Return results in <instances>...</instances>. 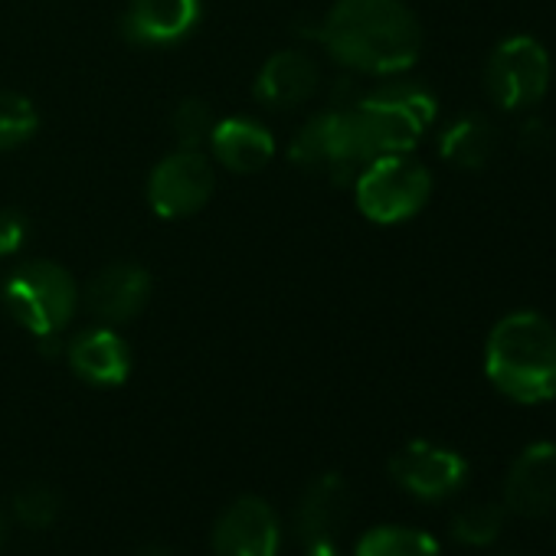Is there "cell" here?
I'll return each mask as SVG.
<instances>
[{
    "label": "cell",
    "mask_w": 556,
    "mask_h": 556,
    "mask_svg": "<svg viewBox=\"0 0 556 556\" xmlns=\"http://www.w3.org/2000/svg\"><path fill=\"white\" fill-rule=\"evenodd\" d=\"M210 144H213L216 161L226 164L229 170H239V174L262 170L275 154V141L268 135V128H262L252 118H223V122H216V128L210 135Z\"/></svg>",
    "instance_id": "17"
},
{
    "label": "cell",
    "mask_w": 556,
    "mask_h": 556,
    "mask_svg": "<svg viewBox=\"0 0 556 556\" xmlns=\"http://www.w3.org/2000/svg\"><path fill=\"white\" fill-rule=\"evenodd\" d=\"M435 96L419 83H390L354 102L370 154H406L435 122Z\"/></svg>",
    "instance_id": "3"
},
{
    "label": "cell",
    "mask_w": 556,
    "mask_h": 556,
    "mask_svg": "<svg viewBox=\"0 0 556 556\" xmlns=\"http://www.w3.org/2000/svg\"><path fill=\"white\" fill-rule=\"evenodd\" d=\"M0 543H4V520H0Z\"/></svg>",
    "instance_id": "28"
},
{
    "label": "cell",
    "mask_w": 556,
    "mask_h": 556,
    "mask_svg": "<svg viewBox=\"0 0 556 556\" xmlns=\"http://www.w3.org/2000/svg\"><path fill=\"white\" fill-rule=\"evenodd\" d=\"M278 530L275 510L262 497H239L232 501L216 527H213V556H278Z\"/></svg>",
    "instance_id": "10"
},
{
    "label": "cell",
    "mask_w": 556,
    "mask_h": 556,
    "mask_svg": "<svg viewBox=\"0 0 556 556\" xmlns=\"http://www.w3.org/2000/svg\"><path fill=\"white\" fill-rule=\"evenodd\" d=\"M504 507L523 517H540L556 507V445L536 442L523 448L504 478Z\"/></svg>",
    "instance_id": "11"
},
{
    "label": "cell",
    "mask_w": 556,
    "mask_h": 556,
    "mask_svg": "<svg viewBox=\"0 0 556 556\" xmlns=\"http://www.w3.org/2000/svg\"><path fill=\"white\" fill-rule=\"evenodd\" d=\"M135 556H170V553H167V549H161V546H148V549L135 553Z\"/></svg>",
    "instance_id": "27"
},
{
    "label": "cell",
    "mask_w": 556,
    "mask_h": 556,
    "mask_svg": "<svg viewBox=\"0 0 556 556\" xmlns=\"http://www.w3.org/2000/svg\"><path fill=\"white\" fill-rule=\"evenodd\" d=\"M357 556H439V543L413 527H377L361 536Z\"/></svg>",
    "instance_id": "19"
},
{
    "label": "cell",
    "mask_w": 556,
    "mask_h": 556,
    "mask_svg": "<svg viewBox=\"0 0 556 556\" xmlns=\"http://www.w3.org/2000/svg\"><path fill=\"white\" fill-rule=\"evenodd\" d=\"M213 184L216 177L210 161L193 148H180L154 167L148 180V200L157 216L180 219L203 210V203L213 197Z\"/></svg>",
    "instance_id": "8"
},
{
    "label": "cell",
    "mask_w": 556,
    "mask_h": 556,
    "mask_svg": "<svg viewBox=\"0 0 556 556\" xmlns=\"http://www.w3.org/2000/svg\"><path fill=\"white\" fill-rule=\"evenodd\" d=\"M484 374L514 403L556 396V328L540 312L504 315L484 348Z\"/></svg>",
    "instance_id": "2"
},
{
    "label": "cell",
    "mask_w": 556,
    "mask_h": 556,
    "mask_svg": "<svg viewBox=\"0 0 556 556\" xmlns=\"http://www.w3.org/2000/svg\"><path fill=\"white\" fill-rule=\"evenodd\" d=\"M4 299H8L11 315L27 331H34L37 338H53L76 315L79 292H76L73 275L63 265L40 258V262L21 265L8 278Z\"/></svg>",
    "instance_id": "5"
},
{
    "label": "cell",
    "mask_w": 556,
    "mask_h": 556,
    "mask_svg": "<svg viewBox=\"0 0 556 556\" xmlns=\"http://www.w3.org/2000/svg\"><path fill=\"white\" fill-rule=\"evenodd\" d=\"M60 510H63V501H60V494H56L50 484H24V488L14 494V514H17L21 523H27V527L43 530V527L56 523Z\"/></svg>",
    "instance_id": "22"
},
{
    "label": "cell",
    "mask_w": 556,
    "mask_h": 556,
    "mask_svg": "<svg viewBox=\"0 0 556 556\" xmlns=\"http://www.w3.org/2000/svg\"><path fill=\"white\" fill-rule=\"evenodd\" d=\"M37 125L40 118L30 99L17 92H0V151H11L30 141L37 135Z\"/></svg>",
    "instance_id": "20"
},
{
    "label": "cell",
    "mask_w": 556,
    "mask_h": 556,
    "mask_svg": "<svg viewBox=\"0 0 556 556\" xmlns=\"http://www.w3.org/2000/svg\"><path fill=\"white\" fill-rule=\"evenodd\" d=\"M305 546H308L305 556H341V549H338L334 540H318V543H305Z\"/></svg>",
    "instance_id": "26"
},
{
    "label": "cell",
    "mask_w": 556,
    "mask_h": 556,
    "mask_svg": "<svg viewBox=\"0 0 556 556\" xmlns=\"http://www.w3.org/2000/svg\"><path fill=\"white\" fill-rule=\"evenodd\" d=\"M170 128H174V138H177L180 148H193V151H197L203 141H210V135H213V128H216V118H213V112H210L206 102L187 99V102H180V109L174 112Z\"/></svg>",
    "instance_id": "23"
},
{
    "label": "cell",
    "mask_w": 556,
    "mask_h": 556,
    "mask_svg": "<svg viewBox=\"0 0 556 556\" xmlns=\"http://www.w3.org/2000/svg\"><path fill=\"white\" fill-rule=\"evenodd\" d=\"M553 148V128L543 118H527L520 125V151L530 157H543Z\"/></svg>",
    "instance_id": "24"
},
{
    "label": "cell",
    "mask_w": 556,
    "mask_h": 556,
    "mask_svg": "<svg viewBox=\"0 0 556 556\" xmlns=\"http://www.w3.org/2000/svg\"><path fill=\"white\" fill-rule=\"evenodd\" d=\"M318 79H321V70L308 53L282 50L262 66L255 79V99L271 109H295L315 96Z\"/></svg>",
    "instance_id": "14"
},
{
    "label": "cell",
    "mask_w": 556,
    "mask_h": 556,
    "mask_svg": "<svg viewBox=\"0 0 556 556\" xmlns=\"http://www.w3.org/2000/svg\"><path fill=\"white\" fill-rule=\"evenodd\" d=\"M390 475L400 488L422 501L448 497L468 478V465L458 452L432 445V442H409L403 452L393 455Z\"/></svg>",
    "instance_id": "9"
},
{
    "label": "cell",
    "mask_w": 556,
    "mask_h": 556,
    "mask_svg": "<svg viewBox=\"0 0 556 556\" xmlns=\"http://www.w3.org/2000/svg\"><path fill=\"white\" fill-rule=\"evenodd\" d=\"M292 157L302 167L321 170V174H328L334 180H344L354 170H361L367 161H374L354 105L315 115L299 131V138L292 144Z\"/></svg>",
    "instance_id": "7"
},
{
    "label": "cell",
    "mask_w": 556,
    "mask_h": 556,
    "mask_svg": "<svg viewBox=\"0 0 556 556\" xmlns=\"http://www.w3.org/2000/svg\"><path fill=\"white\" fill-rule=\"evenodd\" d=\"M439 151L452 167L462 170H484L494 154H497V131L488 118L481 115H465L458 122H452L442 138H439Z\"/></svg>",
    "instance_id": "18"
},
{
    "label": "cell",
    "mask_w": 556,
    "mask_h": 556,
    "mask_svg": "<svg viewBox=\"0 0 556 556\" xmlns=\"http://www.w3.org/2000/svg\"><path fill=\"white\" fill-rule=\"evenodd\" d=\"M348 510H351L348 481L341 475H321L308 484V491L299 504L295 530L305 543L334 540L348 523Z\"/></svg>",
    "instance_id": "16"
},
{
    "label": "cell",
    "mask_w": 556,
    "mask_h": 556,
    "mask_svg": "<svg viewBox=\"0 0 556 556\" xmlns=\"http://www.w3.org/2000/svg\"><path fill=\"white\" fill-rule=\"evenodd\" d=\"M504 523V507L501 504H471L455 514L452 520V536L468 546H488L497 540Z\"/></svg>",
    "instance_id": "21"
},
{
    "label": "cell",
    "mask_w": 556,
    "mask_h": 556,
    "mask_svg": "<svg viewBox=\"0 0 556 556\" xmlns=\"http://www.w3.org/2000/svg\"><path fill=\"white\" fill-rule=\"evenodd\" d=\"M549 53L533 37H507L501 40L484 66V89L491 102L504 112H523L543 102L549 89Z\"/></svg>",
    "instance_id": "6"
},
{
    "label": "cell",
    "mask_w": 556,
    "mask_h": 556,
    "mask_svg": "<svg viewBox=\"0 0 556 556\" xmlns=\"http://www.w3.org/2000/svg\"><path fill=\"white\" fill-rule=\"evenodd\" d=\"M200 24V0H131L122 30L138 47H174Z\"/></svg>",
    "instance_id": "12"
},
{
    "label": "cell",
    "mask_w": 556,
    "mask_h": 556,
    "mask_svg": "<svg viewBox=\"0 0 556 556\" xmlns=\"http://www.w3.org/2000/svg\"><path fill=\"white\" fill-rule=\"evenodd\" d=\"M432 193V174L409 154H380L357 174V206L367 219L393 226L413 219Z\"/></svg>",
    "instance_id": "4"
},
{
    "label": "cell",
    "mask_w": 556,
    "mask_h": 556,
    "mask_svg": "<svg viewBox=\"0 0 556 556\" xmlns=\"http://www.w3.org/2000/svg\"><path fill=\"white\" fill-rule=\"evenodd\" d=\"M89 308L109 325H125L141 315L151 299V275L138 265L118 262L102 268L89 282Z\"/></svg>",
    "instance_id": "13"
},
{
    "label": "cell",
    "mask_w": 556,
    "mask_h": 556,
    "mask_svg": "<svg viewBox=\"0 0 556 556\" xmlns=\"http://www.w3.org/2000/svg\"><path fill=\"white\" fill-rule=\"evenodd\" d=\"M318 37L341 66L367 76H400L422 53V27L403 0H338Z\"/></svg>",
    "instance_id": "1"
},
{
    "label": "cell",
    "mask_w": 556,
    "mask_h": 556,
    "mask_svg": "<svg viewBox=\"0 0 556 556\" xmlns=\"http://www.w3.org/2000/svg\"><path fill=\"white\" fill-rule=\"evenodd\" d=\"M70 367L92 387H118L131 374V351L112 328H92L70 344Z\"/></svg>",
    "instance_id": "15"
},
{
    "label": "cell",
    "mask_w": 556,
    "mask_h": 556,
    "mask_svg": "<svg viewBox=\"0 0 556 556\" xmlns=\"http://www.w3.org/2000/svg\"><path fill=\"white\" fill-rule=\"evenodd\" d=\"M27 219L17 210H0V255H11L24 245Z\"/></svg>",
    "instance_id": "25"
}]
</instances>
